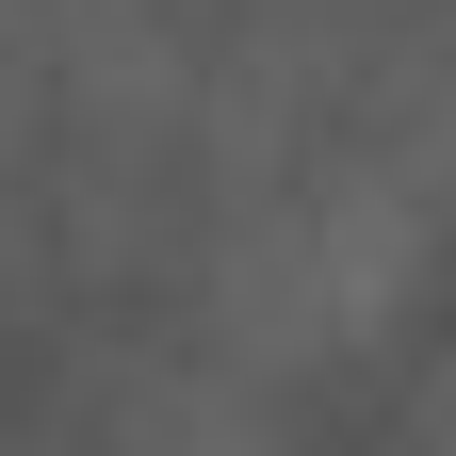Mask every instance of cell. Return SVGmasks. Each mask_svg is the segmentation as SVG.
<instances>
[{
  "instance_id": "1",
  "label": "cell",
  "mask_w": 456,
  "mask_h": 456,
  "mask_svg": "<svg viewBox=\"0 0 456 456\" xmlns=\"http://www.w3.org/2000/svg\"><path fill=\"white\" fill-rule=\"evenodd\" d=\"M440 277V180L408 147H342L277 180L212 261V342L245 375H359Z\"/></svg>"
},
{
  "instance_id": "2",
  "label": "cell",
  "mask_w": 456,
  "mask_h": 456,
  "mask_svg": "<svg viewBox=\"0 0 456 456\" xmlns=\"http://www.w3.org/2000/svg\"><path fill=\"white\" fill-rule=\"evenodd\" d=\"M114 456H277V424L245 408V391H163V408L114 424Z\"/></svg>"
},
{
  "instance_id": "3",
  "label": "cell",
  "mask_w": 456,
  "mask_h": 456,
  "mask_svg": "<svg viewBox=\"0 0 456 456\" xmlns=\"http://www.w3.org/2000/svg\"><path fill=\"white\" fill-rule=\"evenodd\" d=\"M17 98H33V33H17V0H0V131H17Z\"/></svg>"
}]
</instances>
